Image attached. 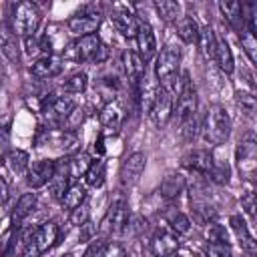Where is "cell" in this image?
<instances>
[{
  "mask_svg": "<svg viewBox=\"0 0 257 257\" xmlns=\"http://www.w3.org/2000/svg\"><path fill=\"white\" fill-rule=\"evenodd\" d=\"M6 163H8V167H10L12 173H16V175L26 173V171H28V165H30L28 153H26V151H20V149H14V151L8 153Z\"/></svg>",
  "mask_w": 257,
  "mask_h": 257,
  "instance_id": "obj_32",
  "label": "cell"
},
{
  "mask_svg": "<svg viewBox=\"0 0 257 257\" xmlns=\"http://www.w3.org/2000/svg\"><path fill=\"white\" fill-rule=\"evenodd\" d=\"M173 257H185V255H179V253H175V255H173Z\"/></svg>",
  "mask_w": 257,
  "mask_h": 257,
  "instance_id": "obj_52",
  "label": "cell"
},
{
  "mask_svg": "<svg viewBox=\"0 0 257 257\" xmlns=\"http://www.w3.org/2000/svg\"><path fill=\"white\" fill-rule=\"evenodd\" d=\"M94 153H96L98 157L104 155V137H102V135H98L96 141H94Z\"/></svg>",
  "mask_w": 257,
  "mask_h": 257,
  "instance_id": "obj_51",
  "label": "cell"
},
{
  "mask_svg": "<svg viewBox=\"0 0 257 257\" xmlns=\"http://www.w3.org/2000/svg\"><path fill=\"white\" fill-rule=\"evenodd\" d=\"M135 40H137V48H139L137 52H139V56L147 62L157 52V40H155V32H153L149 20H139Z\"/></svg>",
  "mask_w": 257,
  "mask_h": 257,
  "instance_id": "obj_14",
  "label": "cell"
},
{
  "mask_svg": "<svg viewBox=\"0 0 257 257\" xmlns=\"http://www.w3.org/2000/svg\"><path fill=\"white\" fill-rule=\"evenodd\" d=\"M197 112V92L191 86V82L187 80V84L183 86V90L179 92V96L175 98V106H173V114L177 116V122H185L191 116H195Z\"/></svg>",
  "mask_w": 257,
  "mask_h": 257,
  "instance_id": "obj_7",
  "label": "cell"
},
{
  "mask_svg": "<svg viewBox=\"0 0 257 257\" xmlns=\"http://www.w3.org/2000/svg\"><path fill=\"white\" fill-rule=\"evenodd\" d=\"M96 235V227L86 221L84 225H80V241H92V237Z\"/></svg>",
  "mask_w": 257,
  "mask_h": 257,
  "instance_id": "obj_48",
  "label": "cell"
},
{
  "mask_svg": "<svg viewBox=\"0 0 257 257\" xmlns=\"http://www.w3.org/2000/svg\"><path fill=\"white\" fill-rule=\"evenodd\" d=\"M235 100H237V106L241 108V112H245L247 116H253V114H255L257 100H255L253 92H247V90H237Z\"/></svg>",
  "mask_w": 257,
  "mask_h": 257,
  "instance_id": "obj_37",
  "label": "cell"
},
{
  "mask_svg": "<svg viewBox=\"0 0 257 257\" xmlns=\"http://www.w3.org/2000/svg\"><path fill=\"white\" fill-rule=\"evenodd\" d=\"M30 241H32V245H34V249H36L38 255L46 253V251L58 241V225H56L54 221L42 223L38 229H34Z\"/></svg>",
  "mask_w": 257,
  "mask_h": 257,
  "instance_id": "obj_16",
  "label": "cell"
},
{
  "mask_svg": "<svg viewBox=\"0 0 257 257\" xmlns=\"http://www.w3.org/2000/svg\"><path fill=\"white\" fill-rule=\"evenodd\" d=\"M126 223H128V203H126V199L118 197V199H114L110 203L106 215L100 221L98 231L102 235H110V233L116 235L126 227Z\"/></svg>",
  "mask_w": 257,
  "mask_h": 257,
  "instance_id": "obj_3",
  "label": "cell"
},
{
  "mask_svg": "<svg viewBox=\"0 0 257 257\" xmlns=\"http://www.w3.org/2000/svg\"><path fill=\"white\" fill-rule=\"evenodd\" d=\"M98 257H126V253H124V247L120 243H116V241H112V243L104 241Z\"/></svg>",
  "mask_w": 257,
  "mask_h": 257,
  "instance_id": "obj_44",
  "label": "cell"
},
{
  "mask_svg": "<svg viewBox=\"0 0 257 257\" xmlns=\"http://www.w3.org/2000/svg\"><path fill=\"white\" fill-rule=\"evenodd\" d=\"M122 68H124L126 78L137 86V82L141 80V76L147 70V62L139 56L137 50H124L122 52Z\"/></svg>",
  "mask_w": 257,
  "mask_h": 257,
  "instance_id": "obj_19",
  "label": "cell"
},
{
  "mask_svg": "<svg viewBox=\"0 0 257 257\" xmlns=\"http://www.w3.org/2000/svg\"><path fill=\"white\" fill-rule=\"evenodd\" d=\"M173 106H175V98L161 86L159 88V94H157V98H155V102H153V108H151V116H153V120H155V124L157 126H165L169 120H171V116H173Z\"/></svg>",
  "mask_w": 257,
  "mask_h": 257,
  "instance_id": "obj_15",
  "label": "cell"
},
{
  "mask_svg": "<svg viewBox=\"0 0 257 257\" xmlns=\"http://www.w3.org/2000/svg\"><path fill=\"white\" fill-rule=\"evenodd\" d=\"M84 116H86L84 108L74 106V108H72V110L66 114V118L60 122L62 131H66V133H74V131H76V128H80V124L84 122Z\"/></svg>",
  "mask_w": 257,
  "mask_h": 257,
  "instance_id": "obj_34",
  "label": "cell"
},
{
  "mask_svg": "<svg viewBox=\"0 0 257 257\" xmlns=\"http://www.w3.org/2000/svg\"><path fill=\"white\" fill-rule=\"evenodd\" d=\"M0 52L8 62H20V44L12 30H0Z\"/></svg>",
  "mask_w": 257,
  "mask_h": 257,
  "instance_id": "obj_25",
  "label": "cell"
},
{
  "mask_svg": "<svg viewBox=\"0 0 257 257\" xmlns=\"http://www.w3.org/2000/svg\"><path fill=\"white\" fill-rule=\"evenodd\" d=\"M108 56H110V48L104 44V42H100V46L96 48V52H94V56H92V64H102V62H106L108 60Z\"/></svg>",
  "mask_w": 257,
  "mask_h": 257,
  "instance_id": "obj_47",
  "label": "cell"
},
{
  "mask_svg": "<svg viewBox=\"0 0 257 257\" xmlns=\"http://www.w3.org/2000/svg\"><path fill=\"white\" fill-rule=\"evenodd\" d=\"M179 64H181V48L179 46H173V44H167L159 56H157V62H155V76L159 82L171 78L173 74L179 72Z\"/></svg>",
  "mask_w": 257,
  "mask_h": 257,
  "instance_id": "obj_5",
  "label": "cell"
},
{
  "mask_svg": "<svg viewBox=\"0 0 257 257\" xmlns=\"http://www.w3.org/2000/svg\"><path fill=\"white\" fill-rule=\"evenodd\" d=\"M102 245H104V241H102V239L92 241V243L86 247V251H84V255H82V257H98V253H100Z\"/></svg>",
  "mask_w": 257,
  "mask_h": 257,
  "instance_id": "obj_49",
  "label": "cell"
},
{
  "mask_svg": "<svg viewBox=\"0 0 257 257\" xmlns=\"http://www.w3.org/2000/svg\"><path fill=\"white\" fill-rule=\"evenodd\" d=\"M90 157L86 155V153H80V155H74V157H70L68 159V173H70V177H80V175H84L86 173V169L90 167Z\"/></svg>",
  "mask_w": 257,
  "mask_h": 257,
  "instance_id": "obj_35",
  "label": "cell"
},
{
  "mask_svg": "<svg viewBox=\"0 0 257 257\" xmlns=\"http://www.w3.org/2000/svg\"><path fill=\"white\" fill-rule=\"evenodd\" d=\"M181 135H183V139H187V141H191V139L197 135V114L191 116L189 120L181 122Z\"/></svg>",
  "mask_w": 257,
  "mask_h": 257,
  "instance_id": "obj_45",
  "label": "cell"
},
{
  "mask_svg": "<svg viewBox=\"0 0 257 257\" xmlns=\"http://www.w3.org/2000/svg\"><path fill=\"white\" fill-rule=\"evenodd\" d=\"M219 10L233 30H237L239 34L245 30V18H243L241 2H219Z\"/></svg>",
  "mask_w": 257,
  "mask_h": 257,
  "instance_id": "obj_22",
  "label": "cell"
},
{
  "mask_svg": "<svg viewBox=\"0 0 257 257\" xmlns=\"http://www.w3.org/2000/svg\"><path fill=\"white\" fill-rule=\"evenodd\" d=\"M207 175L211 177L213 183L227 185L229 183V177H231V169H229L227 161H213V167H211V171Z\"/></svg>",
  "mask_w": 257,
  "mask_h": 257,
  "instance_id": "obj_36",
  "label": "cell"
},
{
  "mask_svg": "<svg viewBox=\"0 0 257 257\" xmlns=\"http://www.w3.org/2000/svg\"><path fill=\"white\" fill-rule=\"evenodd\" d=\"M199 46H201V52L205 54V58H215V48H217V36H215V30L211 26H203L199 28Z\"/></svg>",
  "mask_w": 257,
  "mask_h": 257,
  "instance_id": "obj_30",
  "label": "cell"
},
{
  "mask_svg": "<svg viewBox=\"0 0 257 257\" xmlns=\"http://www.w3.org/2000/svg\"><path fill=\"white\" fill-rule=\"evenodd\" d=\"M159 80L155 76V72H149L145 70V74L141 76V80L137 82V94H139V104H141V110L143 112H151L153 108V102L159 94Z\"/></svg>",
  "mask_w": 257,
  "mask_h": 257,
  "instance_id": "obj_9",
  "label": "cell"
},
{
  "mask_svg": "<svg viewBox=\"0 0 257 257\" xmlns=\"http://www.w3.org/2000/svg\"><path fill=\"white\" fill-rule=\"evenodd\" d=\"M213 161H215V157H213L211 151H207V149H193V151H189L183 157L181 163H183V167H187V169H191L195 173L207 175L211 171V167H213Z\"/></svg>",
  "mask_w": 257,
  "mask_h": 257,
  "instance_id": "obj_17",
  "label": "cell"
},
{
  "mask_svg": "<svg viewBox=\"0 0 257 257\" xmlns=\"http://www.w3.org/2000/svg\"><path fill=\"white\" fill-rule=\"evenodd\" d=\"M229 135H231L229 112L221 104L211 106L207 120H205V141L211 145H223L229 139Z\"/></svg>",
  "mask_w": 257,
  "mask_h": 257,
  "instance_id": "obj_2",
  "label": "cell"
},
{
  "mask_svg": "<svg viewBox=\"0 0 257 257\" xmlns=\"http://www.w3.org/2000/svg\"><path fill=\"white\" fill-rule=\"evenodd\" d=\"M42 14L34 2H18L12 12V32L22 38H30L36 34L40 26Z\"/></svg>",
  "mask_w": 257,
  "mask_h": 257,
  "instance_id": "obj_1",
  "label": "cell"
},
{
  "mask_svg": "<svg viewBox=\"0 0 257 257\" xmlns=\"http://www.w3.org/2000/svg\"><path fill=\"white\" fill-rule=\"evenodd\" d=\"M104 177H106V163L100 161V159H98V161H92L90 167H88L86 173H84L86 185H88V187H94V189H98V187L104 185Z\"/></svg>",
  "mask_w": 257,
  "mask_h": 257,
  "instance_id": "obj_29",
  "label": "cell"
},
{
  "mask_svg": "<svg viewBox=\"0 0 257 257\" xmlns=\"http://www.w3.org/2000/svg\"><path fill=\"white\" fill-rule=\"evenodd\" d=\"M175 30H177V36H179L183 42H187V44H195V42L199 40V24H197L195 18H191V16L179 18Z\"/></svg>",
  "mask_w": 257,
  "mask_h": 257,
  "instance_id": "obj_26",
  "label": "cell"
},
{
  "mask_svg": "<svg viewBox=\"0 0 257 257\" xmlns=\"http://www.w3.org/2000/svg\"><path fill=\"white\" fill-rule=\"evenodd\" d=\"M68 221H70V225H76V227L84 225L86 221H90V207H88L86 203H82L80 207L72 209V211H70V217H68Z\"/></svg>",
  "mask_w": 257,
  "mask_h": 257,
  "instance_id": "obj_41",
  "label": "cell"
},
{
  "mask_svg": "<svg viewBox=\"0 0 257 257\" xmlns=\"http://www.w3.org/2000/svg\"><path fill=\"white\" fill-rule=\"evenodd\" d=\"M8 183H6V179H2L0 177V205H4L6 201H8Z\"/></svg>",
  "mask_w": 257,
  "mask_h": 257,
  "instance_id": "obj_50",
  "label": "cell"
},
{
  "mask_svg": "<svg viewBox=\"0 0 257 257\" xmlns=\"http://www.w3.org/2000/svg\"><path fill=\"white\" fill-rule=\"evenodd\" d=\"M145 167H147V157H145V153H141V151L131 153V155L122 161V165H120V183H122L124 187L137 185L139 179H141V175H143V171H145Z\"/></svg>",
  "mask_w": 257,
  "mask_h": 257,
  "instance_id": "obj_8",
  "label": "cell"
},
{
  "mask_svg": "<svg viewBox=\"0 0 257 257\" xmlns=\"http://www.w3.org/2000/svg\"><path fill=\"white\" fill-rule=\"evenodd\" d=\"M110 22L116 28V32H120L124 38H135L137 36V26H139V18L124 6H116L110 12Z\"/></svg>",
  "mask_w": 257,
  "mask_h": 257,
  "instance_id": "obj_13",
  "label": "cell"
},
{
  "mask_svg": "<svg viewBox=\"0 0 257 257\" xmlns=\"http://www.w3.org/2000/svg\"><path fill=\"white\" fill-rule=\"evenodd\" d=\"M54 175V161L50 159H40V161H34L32 165H28V171H26V181L32 189H40L44 185H48V181L52 179Z\"/></svg>",
  "mask_w": 257,
  "mask_h": 257,
  "instance_id": "obj_12",
  "label": "cell"
},
{
  "mask_svg": "<svg viewBox=\"0 0 257 257\" xmlns=\"http://www.w3.org/2000/svg\"><path fill=\"white\" fill-rule=\"evenodd\" d=\"M241 207H243L245 215H247L251 221H255V195H253V193H247V195L241 199Z\"/></svg>",
  "mask_w": 257,
  "mask_h": 257,
  "instance_id": "obj_46",
  "label": "cell"
},
{
  "mask_svg": "<svg viewBox=\"0 0 257 257\" xmlns=\"http://www.w3.org/2000/svg\"><path fill=\"white\" fill-rule=\"evenodd\" d=\"M16 229H18V227L10 225V227L0 235V257H6V255L12 251V247H14V233H16Z\"/></svg>",
  "mask_w": 257,
  "mask_h": 257,
  "instance_id": "obj_42",
  "label": "cell"
},
{
  "mask_svg": "<svg viewBox=\"0 0 257 257\" xmlns=\"http://www.w3.org/2000/svg\"><path fill=\"white\" fill-rule=\"evenodd\" d=\"M229 223H231V229H233L235 237H237L239 243H241V249H243L245 253H249V255H255V253H257V245H255V239H253V235L249 233V227H247V223L243 221V217L233 215V217L229 219Z\"/></svg>",
  "mask_w": 257,
  "mask_h": 257,
  "instance_id": "obj_21",
  "label": "cell"
},
{
  "mask_svg": "<svg viewBox=\"0 0 257 257\" xmlns=\"http://www.w3.org/2000/svg\"><path fill=\"white\" fill-rule=\"evenodd\" d=\"M98 46H100V38L96 34L80 36L78 40L68 44V48L64 50V58L74 60V62H90Z\"/></svg>",
  "mask_w": 257,
  "mask_h": 257,
  "instance_id": "obj_6",
  "label": "cell"
},
{
  "mask_svg": "<svg viewBox=\"0 0 257 257\" xmlns=\"http://www.w3.org/2000/svg\"><path fill=\"white\" fill-rule=\"evenodd\" d=\"M36 203H38L36 193H24V195H20V199L16 201V205L12 209V225L18 227L36 209Z\"/></svg>",
  "mask_w": 257,
  "mask_h": 257,
  "instance_id": "obj_24",
  "label": "cell"
},
{
  "mask_svg": "<svg viewBox=\"0 0 257 257\" xmlns=\"http://www.w3.org/2000/svg\"><path fill=\"white\" fill-rule=\"evenodd\" d=\"M122 118H124V108L118 100H108L100 108V114H98L100 124L104 128H110V131H116L122 124Z\"/></svg>",
  "mask_w": 257,
  "mask_h": 257,
  "instance_id": "obj_20",
  "label": "cell"
},
{
  "mask_svg": "<svg viewBox=\"0 0 257 257\" xmlns=\"http://www.w3.org/2000/svg\"><path fill=\"white\" fill-rule=\"evenodd\" d=\"M185 187H187L185 177L181 173H171V175H167L163 179V183L159 187V195L163 199H167V201H173V199H177L185 191Z\"/></svg>",
  "mask_w": 257,
  "mask_h": 257,
  "instance_id": "obj_23",
  "label": "cell"
},
{
  "mask_svg": "<svg viewBox=\"0 0 257 257\" xmlns=\"http://www.w3.org/2000/svg\"><path fill=\"white\" fill-rule=\"evenodd\" d=\"M207 239L209 243H229V233L225 231L223 225L217 223H207Z\"/></svg>",
  "mask_w": 257,
  "mask_h": 257,
  "instance_id": "obj_40",
  "label": "cell"
},
{
  "mask_svg": "<svg viewBox=\"0 0 257 257\" xmlns=\"http://www.w3.org/2000/svg\"><path fill=\"white\" fill-rule=\"evenodd\" d=\"M84 199H86V189H84L80 183H72V185L66 189V193H64V197L60 199V203H62V207H66L68 211H72V209L80 207V205L84 203Z\"/></svg>",
  "mask_w": 257,
  "mask_h": 257,
  "instance_id": "obj_28",
  "label": "cell"
},
{
  "mask_svg": "<svg viewBox=\"0 0 257 257\" xmlns=\"http://www.w3.org/2000/svg\"><path fill=\"white\" fill-rule=\"evenodd\" d=\"M64 257H76V255H72V253H68V255H64Z\"/></svg>",
  "mask_w": 257,
  "mask_h": 257,
  "instance_id": "obj_53",
  "label": "cell"
},
{
  "mask_svg": "<svg viewBox=\"0 0 257 257\" xmlns=\"http://www.w3.org/2000/svg\"><path fill=\"white\" fill-rule=\"evenodd\" d=\"M86 86H88V76H86L84 72H74V74H70V76L62 82V88H64L68 94H80V92L86 90Z\"/></svg>",
  "mask_w": 257,
  "mask_h": 257,
  "instance_id": "obj_33",
  "label": "cell"
},
{
  "mask_svg": "<svg viewBox=\"0 0 257 257\" xmlns=\"http://www.w3.org/2000/svg\"><path fill=\"white\" fill-rule=\"evenodd\" d=\"M100 22H102L100 10L94 8V6H86L84 10H80V12H76L74 16H70V18L66 20V26H68V30H70L72 34H76V36L80 38V36L94 34V32L98 30Z\"/></svg>",
  "mask_w": 257,
  "mask_h": 257,
  "instance_id": "obj_4",
  "label": "cell"
},
{
  "mask_svg": "<svg viewBox=\"0 0 257 257\" xmlns=\"http://www.w3.org/2000/svg\"><path fill=\"white\" fill-rule=\"evenodd\" d=\"M239 40H241V46H243L245 54L249 56V60L257 62V40H255V34L249 32V30H243L239 34Z\"/></svg>",
  "mask_w": 257,
  "mask_h": 257,
  "instance_id": "obj_38",
  "label": "cell"
},
{
  "mask_svg": "<svg viewBox=\"0 0 257 257\" xmlns=\"http://www.w3.org/2000/svg\"><path fill=\"white\" fill-rule=\"evenodd\" d=\"M205 257H231V245L229 243H207Z\"/></svg>",
  "mask_w": 257,
  "mask_h": 257,
  "instance_id": "obj_43",
  "label": "cell"
},
{
  "mask_svg": "<svg viewBox=\"0 0 257 257\" xmlns=\"http://www.w3.org/2000/svg\"><path fill=\"white\" fill-rule=\"evenodd\" d=\"M62 68H64V64H62L60 58H56V56H40V58H36V60L32 62L30 74H32L34 78L44 80V78H54V76H58V74L62 72Z\"/></svg>",
  "mask_w": 257,
  "mask_h": 257,
  "instance_id": "obj_18",
  "label": "cell"
},
{
  "mask_svg": "<svg viewBox=\"0 0 257 257\" xmlns=\"http://www.w3.org/2000/svg\"><path fill=\"white\" fill-rule=\"evenodd\" d=\"M219 68L225 72V74H231L233 68H235V62H233V52L227 44L225 38H217V48H215V58H213Z\"/></svg>",
  "mask_w": 257,
  "mask_h": 257,
  "instance_id": "obj_27",
  "label": "cell"
},
{
  "mask_svg": "<svg viewBox=\"0 0 257 257\" xmlns=\"http://www.w3.org/2000/svg\"><path fill=\"white\" fill-rule=\"evenodd\" d=\"M155 10H157L159 18H163L165 22H177V16L181 12V4L175 0H157Z\"/></svg>",
  "mask_w": 257,
  "mask_h": 257,
  "instance_id": "obj_31",
  "label": "cell"
},
{
  "mask_svg": "<svg viewBox=\"0 0 257 257\" xmlns=\"http://www.w3.org/2000/svg\"><path fill=\"white\" fill-rule=\"evenodd\" d=\"M235 155H237V167H239V171L247 179H253V173H255V167H257V163H255V159H257V145H255V141H253L251 135L245 141L239 143Z\"/></svg>",
  "mask_w": 257,
  "mask_h": 257,
  "instance_id": "obj_10",
  "label": "cell"
},
{
  "mask_svg": "<svg viewBox=\"0 0 257 257\" xmlns=\"http://www.w3.org/2000/svg\"><path fill=\"white\" fill-rule=\"evenodd\" d=\"M179 249V239L175 233L157 231L149 241V251L153 257H171Z\"/></svg>",
  "mask_w": 257,
  "mask_h": 257,
  "instance_id": "obj_11",
  "label": "cell"
},
{
  "mask_svg": "<svg viewBox=\"0 0 257 257\" xmlns=\"http://www.w3.org/2000/svg\"><path fill=\"white\" fill-rule=\"evenodd\" d=\"M169 225H171V229H173L175 235H185V233L191 231V221H189V217H187L185 213H179V211L173 213Z\"/></svg>",
  "mask_w": 257,
  "mask_h": 257,
  "instance_id": "obj_39",
  "label": "cell"
}]
</instances>
